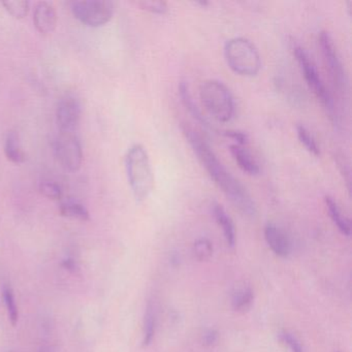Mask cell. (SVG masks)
Listing matches in <instances>:
<instances>
[{
  "label": "cell",
  "mask_w": 352,
  "mask_h": 352,
  "mask_svg": "<svg viewBox=\"0 0 352 352\" xmlns=\"http://www.w3.org/2000/svg\"><path fill=\"white\" fill-rule=\"evenodd\" d=\"M183 135L197 156L210 178L221 189L230 203L247 217H255L256 204L246 187L226 168L208 142L188 124L181 125Z\"/></svg>",
  "instance_id": "1"
},
{
  "label": "cell",
  "mask_w": 352,
  "mask_h": 352,
  "mask_svg": "<svg viewBox=\"0 0 352 352\" xmlns=\"http://www.w3.org/2000/svg\"><path fill=\"white\" fill-rule=\"evenodd\" d=\"M125 172L131 192L138 203H143L154 189V174L147 150L135 144L127 150L124 158Z\"/></svg>",
  "instance_id": "2"
},
{
  "label": "cell",
  "mask_w": 352,
  "mask_h": 352,
  "mask_svg": "<svg viewBox=\"0 0 352 352\" xmlns=\"http://www.w3.org/2000/svg\"><path fill=\"white\" fill-rule=\"evenodd\" d=\"M224 57L234 73L242 77H255L261 69L258 50L248 38H234L226 43Z\"/></svg>",
  "instance_id": "3"
},
{
  "label": "cell",
  "mask_w": 352,
  "mask_h": 352,
  "mask_svg": "<svg viewBox=\"0 0 352 352\" xmlns=\"http://www.w3.org/2000/svg\"><path fill=\"white\" fill-rule=\"evenodd\" d=\"M201 104L210 115L219 122H230L234 116V96L226 84L219 80H207L199 88Z\"/></svg>",
  "instance_id": "4"
},
{
  "label": "cell",
  "mask_w": 352,
  "mask_h": 352,
  "mask_svg": "<svg viewBox=\"0 0 352 352\" xmlns=\"http://www.w3.org/2000/svg\"><path fill=\"white\" fill-rule=\"evenodd\" d=\"M294 53L309 87L314 92L316 98L320 100L321 104L324 107L331 120L338 125L339 116H338L337 109H336L335 100L323 82L314 61L311 59L310 55L302 47H294Z\"/></svg>",
  "instance_id": "5"
},
{
  "label": "cell",
  "mask_w": 352,
  "mask_h": 352,
  "mask_svg": "<svg viewBox=\"0 0 352 352\" xmlns=\"http://www.w3.org/2000/svg\"><path fill=\"white\" fill-rule=\"evenodd\" d=\"M71 10L76 19L84 25L102 28L112 19L115 6L107 0H79L72 3Z\"/></svg>",
  "instance_id": "6"
},
{
  "label": "cell",
  "mask_w": 352,
  "mask_h": 352,
  "mask_svg": "<svg viewBox=\"0 0 352 352\" xmlns=\"http://www.w3.org/2000/svg\"><path fill=\"white\" fill-rule=\"evenodd\" d=\"M55 158L63 170L76 173L83 164L81 142L75 133H60L53 145Z\"/></svg>",
  "instance_id": "7"
},
{
  "label": "cell",
  "mask_w": 352,
  "mask_h": 352,
  "mask_svg": "<svg viewBox=\"0 0 352 352\" xmlns=\"http://www.w3.org/2000/svg\"><path fill=\"white\" fill-rule=\"evenodd\" d=\"M319 45H320L323 60L329 69V77H331L333 85L340 92L345 94L348 88L347 75H346L345 67L340 58L335 42L329 32H320Z\"/></svg>",
  "instance_id": "8"
},
{
  "label": "cell",
  "mask_w": 352,
  "mask_h": 352,
  "mask_svg": "<svg viewBox=\"0 0 352 352\" xmlns=\"http://www.w3.org/2000/svg\"><path fill=\"white\" fill-rule=\"evenodd\" d=\"M82 117V104L72 94L61 98L56 109V121L60 133H75Z\"/></svg>",
  "instance_id": "9"
},
{
  "label": "cell",
  "mask_w": 352,
  "mask_h": 352,
  "mask_svg": "<svg viewBox=\"0 0 352 352\" xmlns=\"http://www.w3.org/2000/svg\"><path fill=\"white\" fill-rule=\"evenodd\" d=\"M57 12L52 3L41 1L36 5L34 12V24L42 34H50L56 30Z\"/></svg>",
  "instance_id": "10"
},
{
  "label": "cell",
  "mask_w": 352,
  "mask_h": 352,
  "mask_svg": "<svg viewBox=\"0 0 352 352\" xmlns=\"http://www.w3.org/2000/svg\"><path fill=\"white\" fill-rule=\"evenodd\" d=\"M265 239L274 253L279 257H287L290 253V242L285 232L273 223L265 228Z\"/></svg>",
  "instance_id": "11"
},
{
  "label": "cell",
  "mask_w": 352,
  "mask_h": 352,
  "mask_svg": "<svg viewBox=\"0 0 352 352\" xmlns=\"http://www.w3.org/2000/svg\"><path fill=\"white\" fill-rule=\"evenodd\" d=\"M212 213L218 226L223 232L224 238L230 248H234L236 245V228L230 216L226 213V209L220 204L214 203L212 205Z\"/></svg>",
  "instance_id": "12"
},
{
  "label": "cell",
  "mask_w": 352,
  "mask_h": 352,
  "mask_svg": "<svg viewBox=\"0 0 352 352\" xmlns=\"http://www.w3.org/2000/svg\"><path fill=\"white\" fill-rule=\"evenodd\" d=\"M230 150L232 157L236 160L241 170H244L245 173L251 175V176H256L259 174L261 168H259L258 164L246 148L236 145V144H232V145H230Z\"/></svg>",
  "instance_id": "13"
},
{
  "label": "cell",
  "mask_w": 352,
  "mask_h": 352,
  "mask_svg": "<svg viewBox=\"0 0 352 352\" xmlns=\"http://www.w3.org/2000/svg\"><path fill=\"white\" fill-rule=\"evenodd\" d=\"M325 207H327V213H329V217L333 220L335 226H337L338 230L344 234V236H349L351 234V224H350V220L343 215L341 209H340L339 205L337 201L333 199V197L327 195L324 197Z\"/></svg>",
  "instance_id": "14"
},
{
  "label": "cell",
  "mask_w": 352,
  "mask_h": 352,
  "mask_svg": "<svg viewBox=\"0 0 352 352\" xmlns=\"http://www.w3.org/2000/svg\"><path fill=\"white\" fill-rule=\"evenodd\" d=\"M5 153L8 160L15 164L25 162L26 153L20 143L19 135L16 131L8 133L5 144Z\"/></svg>",
  "instance_id": "15"
},
{
  "label": "cell",
  "mask_w": 352,
  "mask_h": 352,
  "mask_svg": "<svg viewBox=\"0 0 352 352\" xmlns=\"http://www.w3.org/2000/svg\"><path fill=\"white\" fill-rule=\"evenodd\" d=\"M180 98L181 100H182L183 104L186 107L189 113H190L199 123H201V125L208 127V129H212L209 121L204 117V115L201 114V111L199 110V107L195 104V100H193L192 96H191L190 91H189L188 85H187L186 83H182L180 85Z\"/></svg>",
  "instance_id": "16"
},
{
  "label": "cell",
  "mask_w": 352,
  "mask_h": 352,
  "mask_svg": "<svg viewBox=\"0 0 352 352\" xmlns=\"http://www.w3.org/2000/svg\"><path fill=\"white\" fill-rule=\"evenodd\" d=\"M60 214L63 217L79 220V221L85 222L90 220V214L87 208L78 201H69L61 204Z\"/></svg>",
  "instance_id": "17"
},
{
  "label": "cell",
  "mask_w": 352,
  "mask_h": 352,
  "mask_svg": "<svg viewBox=\"0 0 352 352\" xmlns=\"http://www.w3.org/2000/svg\"><path fill=\"white\" fill-rule=\"evenodd\" d=\"M254 294L249 287L241 288L234 292L232 298V306L236 312L245 313L252 306Z\"/></svg>",
  "instance_id": "18"
},
{
  "label": "cell",
  "mask_w": 352,
  "mask_h": 352,
  "mask_svg": "<svg viewBox=\"0 0 352 352\" xmlns=\"http://www.w3.org/2000/svg\"><path fill=\"white\" fill-rule=\"evenodd\" d=\"M155 311L152 302H148L146 307L145 316H144V336L143 346L147 347L152 343L155 335Z\"/></svg>",
  "instance_id": "19"
},
{
  "label": "cell",
  "mask_w": 352,
  "mask_h": 352,
  "mask_svg": "<svg viewBox=\"0 0 352 352\" xmlns=\"http://www.w3.org/2000/svg\"><path fill=\"white\" fill-rule=\"evenodd\" d=\"M296 135H298L300 143L310 153L315 156L320 155V148H319L316 139L305 125L298 124L296 126Z\"/></svg>",
  "instance_id": "20"
},
{
  "label": "cell",
  "mask_w": 352,
  "mask_h": 352,
  "mask_svg": "<svg viewBox=\"0 0 352 352\" xmlns=\"http://www.w3.org/2000/svg\"><path fill=\"white\" fill-rule=\"evenodd\" d=\"M1 5L16 19H23L30 12V3L25 0H8L1 3Z\"/></svg>",
  "instance_id": "21"
},
{
  "label": "cell",
  "mask_w": 352,
  "mask_h": 352,
  "mask_svg": "<svg viewBox=\"0 0 352 352\" xmlns=\"http://www.w3.org/2000/svg\"><path fill=\"white\" fill-rule=\"evenodd\" d=\"M3 300H5L6 307H7L8 316H9L10 321L12 325L15 327L19 318V313H18L17 305H16L15 296H14L13 289L11 286H3Z\"/></svg>",
  "instance_id": "22"
},
{
  "label": "cell",
  "mask_w": 352,
  "mask_h": 352,
  "mask_svg": "<svg viewBox=\"0 0 352 352\" xmlns=\"http://www.w3.org/2000/svg\"><path fill=\"white\" fill-rule=\"evenodd\" d=\"M193 255L199 261H207L213 255V245L208 239L201 238L193 245Z\"/></svg>",
  "instance_id": "23"
},
{
  "label": "cell",
  "mask_w": 352,
  "mask_h": 352,
  "mask_svg": "<svg viewBox=\"0 0 352 352\" xmlns=\"http://www.w3.org/2000/svg\"><path fill=\"white\" fill-rule=\"evenodd\" d=\"M38 190L47 199L52 201H60L63 199V191L58 183L52 180H44L38 185Z\"/></svg>",
  "instance_id": "24"
},
{
  "label": "cell",
  "mask_w": 352,
  "mask_h": 352,
  "mask_svg": "<svg viewBox=\"0 0 352 352\" xmlns=\"http://www.w3.org/2000/svg\"><path fill=\"white\" fill-rule=\"evenodd\" d=\"M138 6L145 11L158 15H164L168 12V3L166 1H156V0H143L139 1Z\"/></svg>",
  "instance_id": "25"
},
{
  "label": "cell",
  "mask_w": 352,
  "mask_h": 352,
  "mask_svg": "<svg viewBox=\"0 0 352 352\" xmlns=\"http://www.w3.org/2000/svg\"><path fill=\"white\" fill-rule=\"evenodd\" d=\"M280 336H281V340L283 341V343H285L286 345L288 346V348H289L290 351L305 352L302 344H300V342L298 341L292 333L284 331V333H282Z\"/></svg>",
  "instance_id": "26"
},
{
  "label": "cell",
  "mask_w": 352,
  "mask_h": 352,
  "mask_svg": "<svg viewBox=\"0 0 352 352\" xmlns=\"http://www.w3.org/2000/svg\"><path fill=\"white\" fill-rule=\"evenodd\" d=\"M226 137L230 139L234 140L236 142V145L244 146L246 145L248 142V135L246 133H243L240 131H226L224 133Z\"/></svg>",
  "instance_id": "27"
},
{
  "label": "cell",
  "mask_w": 352,
  "mask_h": 352,
  "mask_svg": "<svg viewBox=\"0 0 352 352\" xmlns=\"http://www.w3.org/2000/svg\"><path fill=\"white\" fill-rule=\"evenodd\" d=\"M218 333L214 329H209L204 333L203 341L204 344L207 346H212L217 342Z\"/></svg>",
  "instance_id": "28"
},
{
  "label": "cell",
  "mask_w": 352,
  "mask_h": 352,
  "mask_svg": "<svg viewBox=\"0 0 352 352\" xmlns=\"http://www.w3.org/2000/svg\"><path fill=\"white\" fill-rule=\"evenodd\" d=\"M63 265L65 269L69 270V271L76 272V270H77V263L73 258L65 259V261H63Z\"/></svg>",
  "instance_id": "29"
},
{
  "label": "cell",
  "mask_w": 352,
  "mask_h": 352,
  "mask_svg": "<svg viewBox=\"0 0 352 352\" xmlns=\"http://www.w3.org/2000/svg\"><path fill=\"white\" fill-rule=\"evenodd\" d=\"M38 352H55V349L52 346L43 345L41 346L40 349H38Z\"/></svg>",
  "instance_id": "30"
}]
</instances>
